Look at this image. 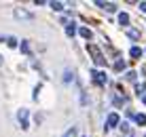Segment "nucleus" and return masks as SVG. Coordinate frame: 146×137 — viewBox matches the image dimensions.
Here are the masks:
<instances>
[{
  "label": "nucleus",
  "instance_id": "f257e3e1",
  "mask_svg": "<svg viewBox=\"0 0 146 137\" xmlns=\"http://www.w3.org/2000/svg\"><path fill=\"white\" fill-rule=\"evenodd\" d=\"M89 53L93 55V61L95 63H100V65H106V59L102 57V53H100L98 49H95V44H89Z\"/></svg>",
  "mask_w": 146,
  "mask_h": 137
},
{
  "label": "nucleus",
  "instance_id": "f03ea898",
  "mask_svg": "<svg viewBox=\"0 0 146 137\" xmlns=\"http://www.w3.org/2000/svg\"><path fill=\"white\" fill-rule=\"evenodd\" d=\"M19 123H21V129H28V126H30V123H28V110L26 108L19 110Z\"/></svg>",
  "mask_w": 146,
  "mask_h": 137
},
{
  "label": "nucleus",
  "instance_id": "7ed1b4c3",
  "mask_svg": "<svg viewBox=\"0 0 146 137\" xmlns=\"http://www.w3.org/2000/svg\"><path fill=\"white\" fill-rule=\"evenodd\" d=\"M15 17H21V19H32V15L26 13L23 9H15Z\"/></svg>",
  "mask_w": 146,
  "mask_h": 137
},
{
  "label": "nucleus",
  "instance_id": "20e7f679",
  "mask_svg": "<svg viewBox=\"0 0 146 137\" xmlns=\"http://www.w3.org/2000/svg\"><path fill=\"white\" fill-rule=\"evenodd\" d=\"M119 124V116L117 114H110L108 116V129H112V126H117Z\"/></svg>",
  "mask_w": 146,
  "mask_h": 137
},
{
  "label": "nucleus",
  "instance_id": "39448f33",
  "mask_svg": "<svg viewBox=\"0 0 146 137\" xmlns=\"http://www.w3.org/2000/svg\"><path fill=\"white\" fill-rule=\"evenodd\" d=\"M93 80H95V82H98V84H104V82H106V78H104V74H100V72H95Z\"/></svg>",
  "mask_w": 146,
  "mask_h": 137
},
{
  "label": "nucleus",
  "instance_id": "423d86ee",
  "mask_svg": "<svg viewBox=\"0 0 146 137\" xmlns=\"http://www.w3.org/2000/svg\"><path fill=\"white\" fill-rule=\"evenodd\" d=\"M119 21H121V23H127V21H129V15H127V13H121V15H119Z\"/></svg>",
  "mask_w": 146,
  "mask_h": 137
},
{
  "label": "nucleus",
  "instance_id": "0eeeda50",
  "mask_svg": "<svg viewBox=\"0 0 146 137\" xmlns=\"http://www.w3.org/2000/svg\"><path fill=\"white\" fill-rule=\"evenodd\" d=\"M76 133H78V129L74 126V129H70V131H68V133L64 135V137H76Z\"/></svg>",
  "mask_w": 146,
  "mask_h": 137
},
{
  "label": "nucleus",
  "instance_id": "6e6552de",
  "mask_svg": "<svg viewBox=\"0 0 146 137\" xmlns=\"http://www.w3.org/2000/svg\"><path fill=\"white\" fill-rule=\"evenodd\" d=\"M135 120H138L140 124H146V116L144 114H138V116H135Z\"/></svg>",
  "mask_w": 146,
  "mask_h": 137
},
{
  "label": "nucleus",
  "instance_id": "1a4fd4ad",
  "mask_svg": "<svg viewBox=\"0 0 146 137\" xmlns=\"http://www.w3.org/2000/svg\"><path fill=\"white\" fill-rule=\"evenodd\" d=\"M80 36H85V38H89V36H91V32H89V30H87V28H80Z\"/></svg>",
  "mask_w": 146,
  "mask_h": 137
},
{
  "label": "nucleus",
  "instance_id": "9d476101",
  "mask_svg": "<svg viewBox=\"0 0 146 137\" xmlns=\"http://www.w3.org/2000/svg\"><path fill=\"white\" fill-rule=\"evenodd\" d=\"M51 7L55 9V11H62V9H64V4H62V2H53Z\"/></svg>",
  "mask_w": 146,
  "mask_h": 137
},
{
  "label": "nucleus",
  "instance_id": "9b49d317",
  "mask_svg": "<svg viewBox=\"0 0 146 137\" xmlns=\"http://www.w3.org/2000/svg\"><path fill=\"white\" fill-rule=\"evenodd\" d=\"M129 36H131V38H140V32H138V30H129Z\"/></svg>",
  "mask_w": 146,
  "mask_h": 137
},
{
  "label": "nucleus",
  "instance_id": "f8f14e48",
  "mask_svg": "<svg viewBox=\"0 0 146 137\" xmlns=\"http://www.w3.org/2000/svg\"><path fill=\"white\" fill-rule=\"evenodd\" d=\"M7 42H9V47H11V49H13V47H17V40H15V38H9Z\"/></svg>",
  "mask_w": 146,
  "mask_h": 137
},
{
  "label": "nucleus",
  "instance_id": "ddd939ff",
  "mask_svg": "<svg viewBox=\"0 0 146 137\" xmlns=\"http://www.w3.org/2000/svg\"><path fill=\"white\" fill-rule=\"evenodd\" d=\"M140 53H142V51H140V49H135V47L131 49V55H133V57H140Z\"/></svg>",
  "mask_w": 146,
  "mask_h": 137
},
{
  "label": "nucleus",
  "instance_id": "4468645a",
  "mask_svg": "<svg viewBox=\"0 0 146 137\" xmlns=\"http://www.w3.org/2000/svg\"><path fill=\"white\" fill-rule=\"evenodd\" d=\"M21 51H23V53H28V51H30V44L23 42V44H21Z\"/></svg>",
  "mask_w": 146,
  "mask_h": 137
},
{
  "label": "nucleus",
  "instance_id": "2eb2a0df",
  "mask_svg": "<svg viewBox=\"0 0 146 137\" xmlns=\"http://www.w3.org/2000/svg\"><path fill=\"white\" fill-rule=\"evenodd\" d=\"M140 9H142V11H146V2H142V4H140Z\"/></svg>",
  "mask_w": 146,
  "mask_h": 137
},
{
  "label": "nucleus",
  "instance_id": "dca6fc26",
  "mask_svg": "<svg viewBox=\"0 0 146 137\" xmlns=\"http://www.w3.org/2000/svg\"><path fill=\"white\" fill-rule=\"evenodd\" d=\"M0 65H2V57H0Z\"/></svg>",
  "mask_w": 146,
  "mask_h": 137
},
{
  "label": "nucleus",
  "instance_id": "f3484780",
  "mask_svg": "<svg viewBox=\"0 0 146 137\" xmlns=\"http://www.w3.org/2000/svg\"><path fill=\"white\" fill-rule=\"evenodd\" d=\"M144 103H146V95H144Z\"/></svg>",
  "mask_w": 146,
  "mask_h": 137
}]
</instances>
